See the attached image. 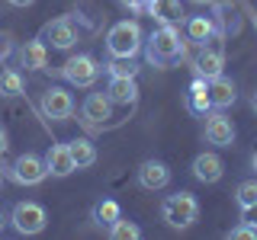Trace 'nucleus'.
<instances>
[{
  "instance_id": "obj_1",
  "label": "nucleus",
  "mask_w": 257,
  "mask_h": 240,
  "mask_svg": "<svg viewBox=\"0 0 257 240\" xmlns=\"http://www.w3.org/2000/svg\"><path fill=\"white\" fill-rule=\"evenodd\" d=\"M183 42L177 26H158L145 38V61L155 64V68H174L177 61H183Z\"/></svg>"
},
{
  "instance_id": "obj_2",
  "label": "nucleus",
  "mask_w": 257,
  "mask_h": 240,
  "mask_svg": "<svg viewBox=\"0 0 257 240\" xmlns=\"http://www.w3.org/2000/svg\"><path fill=\"white\" fill-rule=\"evenodd\" d=\"M145 48V32L135 20H119L106 32V52L109 58H139Z\"/></svg>"
},
{
  "instance_id": "obj_3",
  "label": "nucleus",
  "mask_w": 257,
  "mask_h": 240,
  "mask_svg": "<svg viewBox=\"0 0 257 240\" xmlns=\"http://www.w3.org/2000/svg\"><path fill=\"white\" fill-rule=\"evenodd\" d=\"M161 218H164L167 228L174 230H187L190 224H196L199 218V202L193 192H174L161 202Z\"/></svg>"
},
{
  "instance_id": "obj_4",
  "label": "nucleus",
  "mask_w": 257,
  "mask_h": 240,
  "mask_svg": "<svg viewBox=\"0 0 257 240\" xmlns=\"http://www.w3.org/2000/svg\"><path fill=\"white\" fill-rule=\"evenodd\" d=\"M10 224L16 234L32 237V234H42L45 224H48V212L39 202H16L10 212Z\"/></svg>"
},
{
  "instance_id": "obj_5",
  "label": "nucleus",
  "mask_w": 257,
  "mask_h": 240,
  "mask_svg": "<svg viewBox=\"0 0 257 240\" xmlns=\"http://www.w3.org/2000/svg\"><path fill=\"white\" fill-rule=\"evenodd\" d=\"M100 61L93 58V54H71L68 61L61 64V77L68 80L71 86H80V90H87V86L96 84V77H100Z\"/></svg>"
},
{
  "instance_id": "obj_6",
  "label": "nucleus",
  "mask_w": 257,
  "mask_h": 240,
  "mask_svg": "<svg viewBox=\"0 0 257 240\" xmlns=\"http://www.w3.org/2000/svg\"><path fill=\"white\" fill-rule=\"evenodd\" d=\"M7 176H10L13 182H20V186H39V182L48 176V166H45V157L32 154V150H26V154H20L13 160L10 166H4Z\"/></svg>"
},
{
  "instance_id": "obj_7",
  "label": "nucleus",
  "mask_w": 257,
  "mask_h": 240,
  "mask_svg": "<svg viewBox=\"0 0 257 240\" xmlns=\"http://www.w3.org/2000/svg\"><path fill=\"white\" fill-rule=\"evenodd\" d=\"M39 109L52 122H68L74 116V96L64 90V86H48L42 93V100H39Z\"/></svg>"
},
{
  "instance_id": "obj_8",
  "label": "nucleus",
  "mask_w": 257,
  "mask_h": 240,
  "mask_svg": "<svg viewBox=\"0 0 257 240\" xmlns=\"http://www.w3.org/2000/svg\"><path fill=\"white\" fill-rule=\"evenodd\" d=\"M235 122L225 116L222 109L206 112V128H203V138L206 144H215V148H231L235 144Z\"/></svg>"
},
{
  "instance_id": "obj_9",
  "label": "nucleus",
  "mask_w": 257,
  "mask_h": 240,
  "mask_svg": "<svg viewBox=\"0 0 257 240\" xmlns=\"http://www.w3.org/2000/svg\"><path fill=\"white\" fill-rule=\"evenodd\" d=\"M39 38H42L45 45L58 48V52H68V48L77 45V29H74V22H71V16H58V20L45 22V29H42Z\"/></svg>"
},
{
  "instance_id": "obj_10",
  "label": "nucleus",
  "mask_w": 257,
  "mask_h": 240,
  "mask_svg": "<svg viewBox=\"0 0 257 240\" xmlns=\"http://www.w3.org/2000/svg\"><path fill=\"white\" fill-rule=\"evenodd\" d=\"M112 106H116V102L109 100V93H90L84 100V106H80V116H84L87 125L103 128L112 118Z\"/></svg>"
},
{
  "instance_id": "obj_11",
  "label": "nucleus",
  "mask_w": 257,
  "mask_h": 240,
  "mask_svg": "<svg viewBox=\"0 0 257 240\" xmlns=\"http://www.w3.org/2000/svg\"><path fill=\"white\" fill-rule=\"evenodd\" d=\"M139 186L148 192H161L171 186V166L164 160H145L139 166Z\"/></svg>"
},
{
  "instance_id": "obj_12",
  "label": "nucleus",
  "mask_w": 257,
  "mask_h": 240,
  "mask_svg": "<svg viewBox=\"0 0 257 240\" xmlns=\"http://www.w3.org/2000/svg\"><path fill=\"white\" fill-rule=\"evenodd\" d=\"M193 176H196L199 182H206V186H212V182H219L222 176H225V164H222V157L215 154V150H203V154H196L193 157Z\"/></svg>"
},
{
  "instance_id": "obj_13",
  "label": "nucleus",
  "mask_w": 257,
  "mask_h": 240,
  "mask_svg": "<svg viewBox=\"0 0 257 240\" xmlns=\"http://www.w3.org/2000/svg\"><path fill=\"white\" fill-rule=\"evenodd\" d=\"M16 64L26 70H45L48 68V45L42 38H29V42H23L16 48Z\"/></svg>"
},
{
  "instance_id": "obj_14",
  "label": "nucleus",
  "mask_w": 257,
  "mask_h": 240,
  "mask_svg": "<svg viewBox=\"0 0 257 240\" xmlns=\"http://www.w3.org/2000/svg\"><path fill=\"white\" fill-rule=\"evenodd\" d=\"M45 166H48V176H55V180H64V176H71V173L77 170L74 157H71V150H68V141H64V144H52V148H48Z\"/></svg>"
},
{
  "instance_id": "obj_15",
  "label": "nucleus",
  "mask_w": 257,
  "mask_h": 240,
  "mask_svg": "<svg viewBox=\"0 0 257 240\" xmlns=\"http://www.w3.org/2000/svg\"><path fill=\"white\" fill-rule=\"evenodd\" d=\"M145 13H148L151 20H158L161 26H180L183 22L180 0H148V4H145Z\"/></svg>"
},
{
  "instance_id": "obj_16",
  "label": "nucleus",
  "mask_w": 257,
  "mask_h": 240,
  "mask_svg": "<svg viewBox=\"0 0 257 240\" xmlns=\"http://www.w3.org/2000/svg\"><path fill=\"white\" fill-rule=\"evenodd\" d=\"M209 100H212V109H222V112L228 106H235V100H238L235 80H228L225 74L212 77V80H209Z\"/></svg>"
},
{
  "instance_id": "obj_17",
  "label": "nucleus",
  "mask_w": 257,
  "mask_h": 240,
  "mask_svg": "<svg viewBox=\"0 0 257 240\" xmlns=\"http://www.w3.org/2000/svg\"><path fill=\"white\" fill-rule=\"evenodd\" d=\"M219 36H222V29H219V22H215V16H190L187 20V38L190 42L206 45Z\"/></svg>"
},
{
  "instance_id": "obj_18",
  "label": "nucleus",
  "mask_w": 257,
  "mask_h": 240,
  "mask_svg": "<svg viewBox=\"0 0 257 240\" xmlns=\"http://www.w3.org/2000/svg\"><path fill=\"white\" fill-rule=\"evenodd\" d=\"M106 93L116 106H135L139 102V84H135V77H109Z\"/></svg>"
},
{
  "instance_id": "obj_19",
  "label": "nucleus",
  "mask_w": 257,
  "mask_h": 240,
  "mask_svg": "<svg viewBox=\"0 0 257 240\" xmlns=\"http://www.w3.org/2000/svg\"><path fill=\"white\" fill-rule=\"evenodd\" d=\"M222 68H225V54L219 52V48H206L203 45V52L196 54V77L212 80V77L222 74Z\"/></svg>"
},
{
  "instance_id": "obj_20",
  "label": "nucleus",
  "mask_w": 257,
  "mask_h": 240,
  "mask_svg": "<svg viewBox=\"0 0 257 240\" xmlns=\"http://www.w3.org/2000/svg\"><path fill=\"white\" fill-rule=\"evenodd\" d=\"M187 109L196 112V116L212 112V100H209V80L196 77V80L190 84V90H187Z\"/></svg>"
},
{
  "instance_id": "obj_21",
  "label": "nucleus",
  "mask_w": 257,
  "mask_h": 240,
  "mask_svg": "<svg viewBox=\"0 0 257 240\" xmlns=\"http://www.w3.org/2000/svg\"><path fill=\"white\" fill-rule=\"evenodd\" d=\"M68 150H71V157H74V164H77V170H87V166H93L96 164V148L87 138H74V141H68Z\"/></svg>"
},
{
  "instance_id": "obj_22",
  "label": "nucleus",
  "mask_w": 257,
  "mask_h": 240,
  "mask_svg": "<svg viewBox=\"0 0 257 240\" xmlns=\"http://www.w3.org/2000/svg\"><path fill=\"white\" fill-rule=\"evenodd\" d=\"M26 90V84H23V74L16 68H7L0 70V96H7V100H13V96H23Z\"/></svg>"
},
{
  "instance_id": "obj_23",
  "label": "nucleus",
  "mask_w": 257,
  "mask_h": 240,
  "mask_svg": "<svg viewBox=\"0 0 257 240\" xmlns=\"http://www.w3.org/2000/svg\"><path fill=\"white\" fill-rule=\"evenodd\" d=\"M122 218V208H119V202H112V198H103V202L93 205V221L100 224V228H109L112 221Z\"/></svg>"
},
{
  "instance_id": "obj_24",
  "label": "nucleus",
  "mask_w": 257,
  "mask_h": 240,
  "mask_svg": "<svg viewBox=\"0 0 257 240\" xmlns=\"http://www.w3.org/2000/svg\"><path fill=\"white\" fill-rule=\"evenodd\" d=\"M106 234L112 240H139L142 237V228L135 221H128V218H119V221H112L109 228H106Z\"/></svg>"
},
{
  "instance_id": "obj_25",
  "label": "nucleus",
  "mask_w": 257,
  "mask_h": 240,
  "mask_svg": "<svg viewBox=\"0 0 257 240\" xmlns=\"http://www.w3.org/2000/svg\"><path fill=\"white\" fill-rule=\"evenodd\" d=\"M103 70H106L109 77H139L135 58H112L109 64H103Z\"/></svg>"
},
{
  "instance_id": "obj_26",
  "label": "nucleus",
  "mask_w": 257,
  "mask_h": 240,
  "mask_svg": "<svg viewBox=\"0 0 257 240\" xmlns=\"http://www.w3.org/2000/svg\"><path fill=\"white\" fill-rule=\"evenodd\" d=\"M235 202L241 208H247V205H257V176L254 180H244V182H238V189H235Z\"/></svg>"
},
{
  "instance_id": "obj_27",
  "label": "nucleus",
  "mask_w": 257,
  "mask_h": 240,
  "mask_svg": "<svg viewBox=\"0 0 257 240\" xmlns=\"http://www.w3.org/2000/svg\"><path fill=\"white\" fill-rule=\"evenodd\" d=\"M225 237H228V240H257V228H251V224H244V221H241L238 228H231Z\"/></svg>"
},
{
  "instance_id": "obj_28",
  "label": "nucleus",
  "mask_w": 257,
  "mask_h": 240,
  "mask_svg": "<svg viewBox=\"0 0 257 240\" xmlns=\"http://www.w3.org/2000/svg\"><path fill=\"white\" fill-rule=\"evenodd\" d=\"M16 52V42H13V32H0V64H4L10 54Z\"/></svg>"
},
{
  "instance_id": "obj_29",
  "label": "nucleus",
  "mask_w": 257,
  "mask_h": 240,
  "mask_svg": "<svg viewBox=\"0 0 257 240\" xmlns=\"http://www.w3.org/2000/svg\"><path fill=\"white\" fill-rule=\"evenodd\" d=\"M116 4L128 13H145V4H148V0H116Z\"/></svg>"
},
{
  "instance_id": "obj_30",
  "label": "nucleus",
  "mask_w": 257,
  "mask_h": 240,
  "mask_svg": "<svg viewBox=\"0 0 257 240\" xmlns=\"http://www.w3.org/2000/svg\"><path fill=\"white\" fill-rule=\"evenodd\" d=\"M241 221H244V224H251V228H257V205L241 208Z\"/></svg>"
},
{
  "instance_id": "obj_31",
  "label": "nucleus",
  "mask_w": 257,
  "mask_h": 240,
  "mask_svg": "<svg viewBox=\"0 0 257 240\" xmlns=\"http://www.w3.org/2000/svg\"><path fill=\"white\" fill-rule=\"evenodd\" d=\"M7 150H10V134H7V128L0 125V157H4Z\"/></svg>"
},
{
  "instance_id": "obj_32",
  "label": "nucleus",
  "mask_w": 257,
  "mask_h": 240,
  "mask_svg": "<svg viewBox=\"0 0 257 240\" xmlns=\"http://www.w3.org/2000/svg\"><path fill=\"white\" fill-rule=\"evenodd\" d=\"M7 4H10V6H20V10H26V6H32L36 0H7Z\"/></svg>"
},
{
  "instance_id": "obj_33",
  "label": "nucleus",
  "mask_w": 257,
  "mask_h": 240,
  "mask_svg": "<svg viewBox=\"0 0 257 240\" xmlns=\"http://www.w3.org/2000/svg\"><path fill=\"white\" fill-rule=\"evenodd\" d=\"M190 4H196V6H212L215 0H190Z\"/></svg>"
},
{
  "instance_id": "obj_34",
  "label": "nucleus",
  "mask_w": 257,
  "mask_h": 240,
  "mask_svg": "<svg viewBox=\"0 0 257 240\" xmlns=\"http://www.w3.org/2000/svg\"><path fill=\"white\" fill-rule=\"evenodd\" d=\"M251 170H254V176H257V150L251 154Z\"/></svg>"
},
{
  "instance_id": "obj_35",
  "label": "nucleus",
  "mask_w": 257,
  "mask_h": 240,
  "mask_svg": "<svg viewBox=\"0 0 257 240\" xmlns=\"http://www.w3.org/2000/svg\"><path fill=\"white\" fill-rule=\"evenodd\" d=\"M251 109H254V112H257V90H254V93H251Z\"/></svg>"
},
{
  "instance_id": "obj_36",
  "label": "nucleus",
  "mask_w": 257,
  "mask_h": 240,
  "mask_svg": "<svg viewBox=\"0 0 257 240\" xmlns=\"http://www.w3.org/2000/svg\"><path fill=\"white\" fill-rule=\"evenodd\" d=\"M0 186H4V166H0Z\"/></svg>"
},
{
  "instance_id": "obj_37",
  "label": "nucleus",
  "mask_w": 257,
  "mask_h": 240,
  "mask_svg": "<svg viewBox=\"0 0 257 240\" xmlns=\"http://www.w3.org/2000/svg\"><path fill=\"white\" fill-rule=\"evenodd\" d=\"M254 29H257V16H254Z\"/></svg>"
}]
</instances>
